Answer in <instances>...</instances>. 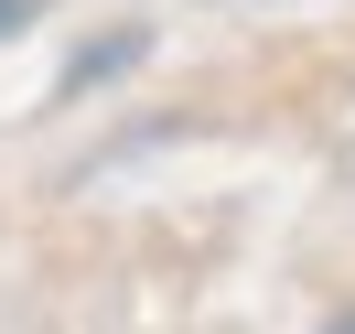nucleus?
I'll use <instances>...</instances> for the list:
<instances>
[{"mask_svg":"<svg viewBox=\"0 0 355 334\" xmlns=\"http://www.w3.org/2000/svg\"><path fill=\"white\" fill-rule=\"evenodd\" d=\"M140 54H151V33H140V22H119V33H87V44L65 54V76H54V87H65V97H87V87H108V76H130Z\"/></svg>","mask_w":355,"mask_h":334,"instance_id":"nucleus-1","label":"nucleus"},{"mask_svg":"<svg viewBox=\"0 0 355 334\" xmlns=\"http://www.w3.org/2000/svg\"><path fill=\"white\" fill-rule=\"evenodd\" d=\"M44 22V0H0V44H11V33H33Z\"/></svg>","mask_w":355,"mask_h":334,"instance_id":"nucleus-2","label":"nucleus"},{"mask_svg":"<svg viewBox=\"0 0 355 334\" xmlns=\"http://www.w3.org/2000/svg\"><path fill=\"white\" fill-rule=\"evenodd\" d=\"M323 334H355V302H345V312H334V324H323Z\"/></svg>","mask_w":355,"mask_h":334,"instance_id":"nucleus-3","label":"nucleus"}]
</instances>
